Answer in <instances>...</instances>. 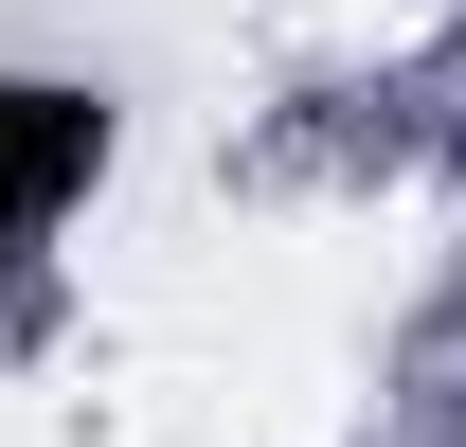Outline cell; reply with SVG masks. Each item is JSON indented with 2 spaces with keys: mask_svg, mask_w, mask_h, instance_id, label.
Returning a JSON list of instances; mask_svg holds the SVG:
<instances>
[{
  "mask_svg": "<svg viewBox=\"0 0 466 447\" xmlns=\"http://www.w3.org/2000/svg\"><path fill=\"white\" fill-rule=\"evenodd\" d=\"M90 179H108V90H72V72H0V251L55 233Z\"/></svg>",
  "mask_w": 466,
  "mask_h": 447,
  "instance_id": "obj_1",
  "label": "cell"
}]
</instances>
